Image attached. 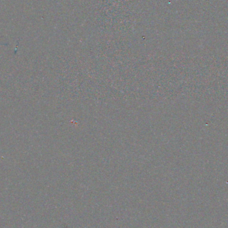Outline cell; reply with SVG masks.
I'll return each mask as SVG.
<instances>
[]
</instances>
